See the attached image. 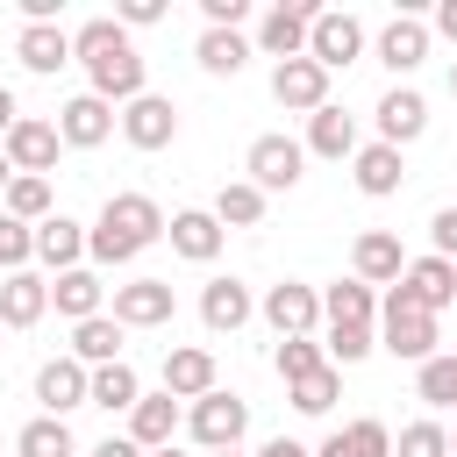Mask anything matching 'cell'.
I'll use <instances>...</instances> for the list:
<instances>
[{
  "instance_id": "4fadbf2b",
  "label": "cell",
  "mask_w": 457,
  "mask_h": 457,
  "mask_svg": "<svg viewBox=\"0 0 457 457\" xmlns=\"http://www.w3.org/2000/svg\"><path fill=\"white\" fill-rule=\"evenodd\" d=\"M36 400H43V414H71V407H93V371L79 364V357H50L43 371H36Z\"/></svg>"
},
{
  "instance_id": "7c38bea8",
  "label": "cell",
  "mask_w": 457,
  "mask_h": 457,
  "mask_svg": "<svg viewBox=\"0 0 457 457\" xmlns=\"http://www.w3.org/2000/svg\"><path fill=\"white\" fill-rule=\"evenodd\" d=\"M114 129H121V114H114L100 93H79V100L57 107V136H64V150H100Z\"/></svg>"
},
{
  "instance_id": "ab89813d",
  "label": "cell",
  "mask_w": 457,
  "mask_h": 457,
  "mask_svg": "<svg viewBox=\"0 0 457 457\" xmlns=\"http://www.w3.org/2000/svg\"><path fill=\"white\" fill-rule=\"evenodd\" d=\"M393 457H450V428H443L436 414H421V421H407V428H400Z\"/></svg>"
},
{
  "instance_id": "db71d44e",
  "label": "cell",
  "mask_w": 457,
  "mask_h": 457,
  "mask_svg": "<svg viewBox=\"0 0 457 457\" xmlns=\"http://www.w3.org/2000/svg\"><path fill=\"white\" fill-rule=\"evenodd\" d=\"M450 457H457V428H450Z\"/></svg>"
},
{
  "instance_id": "11a10c76",
  "label": "cell",
  "mask_w": 457,
  "mask_h": 457,
  "mask_svg": "<svg viewBox=\"0 0 457 457\" xmlns=\"http://www.w3.org/2000/svg\"><path fill=\"white\" fill-rule=\"evenodd\" d=\"M214 457H243V450H214Z\"/></svg>"
},
{
  "instance_id": "83f0119b",
  "label": "cell",
  "mask_w": 457,
  "mask_h": 457,
  "mask_svg": "<svg viewBox=\"0 0 457 457\" xmlns=\"http://www.w3.org/2000/svg\"><path fill=\"white\" fill-rule=\"evenodd\" d=\"M171 436H179V400H171V393H143V400L129 407V443L164 450Z\"/></svg>"
},
{
  "instance_id": "ac0fdd59",
  "label": "cell",
  "mask_w": 457,
  "mask_h": 457,
  "mask_svg": "<svg viewBox=\"0 0 457 457\" xmlns=\"http://www.w3.org/2000/svg\"><path fill=\"white\" fill-rule=\"evenodd\" d=\"M121 136H129L136 150H164V143L179 136V107H171L164 93H143V100L121 107Z\"/></svg>"
},
{
  "instance_id": "e575fe53",
  "label": "cell",
  "mask_w": 457,
  "mask_h": 457,
  "mask_svg": "<svg viewBox=\"0 0 457 457\" xmlns=\"http://www.w3.org/2000/svg\"><path fill=\"white\" fill-rule=\"evenodd\" d=\"M264 200H271V193H257L250 179H228V186L214 193V221H221V228H257V221H264Z\"/></svg>"
},
{
  "instance_id": "7bdbcfd3",
  "label": "cell",
  "mask_w": 457,
  "mask_h": 457,
  "mask_svg": "<svg viewBox=\"0 0 457 457\" xmlns=\"http://www.w3.org/2000/svg\"><path fill=\"white\" fill-rule=\"evenodd\" d=\"M428 243H436V257L457 264V207H436V214H428Z\"/></svg>"
},
{
  "instance_id": "60d3db41",
  "label": "cell",
  "mask_w": 457,
  "mask_h": 457,
  "mask_svg": "<svg viewBox=\"0 0 457 457\" xmlns=\"http://www.w3.org/2000/svg\"><path fill=\"white\" fill-rule=\"evenodd\" d=\"M286 393H293V407H300V414H328V407H336V393H343V371H336V364H321L314 378H300V386H286Z\"/></svg>"
},
{
  "instance_id": "ee69618b",
  "label": "cell",
  "mask_w": 457,
  "mask_h": 457,
  "mask_svg": "<svg viewBox=\"0 0 457 457\" xmlns=\"http://www.w3.org/2000/svg\"><path fill=\"white\" fill-rule=\"evenodd\" d=\"M164 14H171L164 0H121V7H114V21H121V29H150V21H164Z\"/></svg>"
},
{
  "instance_id": "836d02e7",
  "label": "cell",
  "mask_w": 457,
  "mask_h": 457,
  "mask_svg": "<svg viewBox=\"0 0 457 457\" xmlns=\"http://www.w3.org/2000/svg\"><path fill=\"white\" fill-rule=\"evenodd\" d=\"M193 57H200V71H214V79H236V71L250 64V43H243L236 29H200Z\"/></svg>"
},
{
  "instance_id": "f1b7e54d",
  "label": "cell",
  "mask_w": 457,
  "mask_h": 457,
  "mask_svg": "<svg viewBox=\"0 0 457 457\" xmlns=\"http://www.w3.org/2000/svg\"><path fill=\"white\" fill-rule=\"evenodd\" d=\"M371 314H378V293H371L364 278H336V286H321V321L371 328Z\"/></svg>"
},
{
  "instance_id": "4dcf8cb0",
  "label": "cell",
  "mask_w": 457,
  "mask_h": 457,
  "mask_svg": "<svg viewBox=\"0 0 457 457\" xmlns=\"http://www.w3.org/2000/svg\"><path fill=\"white\" fill-rule=\"evenodd\" d=\"M14 457H79V436H71V421H57V414H36V421H21V436H14Z\"/></svg>"
},
{
  "instance_id": "5bb4252c",
  "label": "cell",
  "mask_w": 457,
  "mask_h": 457,
  "mask_svg": "<svg viewBox=\"0 0 457 457\" xmlns=\"http://www.w3.org/2000/svg\"><path fill=\"white\" fill-rule=\"evenodd\" d=\"M350 271L378 293V286H400V271H407V250H400V236L393 228H364L357 243H350Z\"/></svg>"
},
{
  "instance_id": "f546056e",
  "label": "cell",
  "mask_w": 457,
  "mask_h": 457,
  "mask_svg": "<svg viewBox=\"0 0 457 457\" xmlns=\"http://www.w3.org/2000/svg\"><path fill=\"white\" fill-rule=\"evenodd\" d=\"M121 336H129V328H121L114 314H93V321H79V328H71V357H79L86 371L121 364Z\"/></svg>"
},
{
  "instance_id": "7402d4cb",
  "label": "cell",
  "mask_w": 457,
  "mask_h": 457,
  "mask_svg": "<svg viewBox=\"0 0 457 457\" xmlns=\"http://www.w3.org/2000/svg\"><path fill=\"white\" fill-rule=\"evenodd\" d=\"M50 314V278L43 271H7L0 278V328H36Z\"/></svg>"
},
{
  "instance_id": "2e32d148",
  "label": "cell",
  "mask_w": 457,
  "mask_h": 457,
  "mask_svg": "<svg viewBox=\"0 0 457 457\" xmlns=\"http://www.w3.org/2000/svg\"><path fill=\"white\" fill-rule=\"evenodd\" d=\"M350 179H357V193H364V200H393V193L407 186V157H400L393 143H357Z\"/></svg>"
},
{
  "instance_id": "ffe728a7",
  "label": "cell",
  "mask_w": 457,
  "mask_h": 457,
  "mask_svg": "<svg viewBox=\"0 0 457 457\" xmlns=\"http://www.w3.org/2000/svg\"><path fill=\"white\" fill-rule=\"evenodd\" d=\"M50 307L79 328V321H93V314H107V286H100V271L93 264H79V271H57L50 278Z\"/></svg>"
},
{
  "instance_id": "5b68a950",
  "label": "cell",
  "mask_w": 457,
  "mask_h": 457,
  "mask_svg": "<svg viewBox=\"0 0 457 457\" xmlns=\"http://www.w3.org/2000/svg\"><path fill=\"white\" fill-rule=\"evenodd\" d=\"M314 21H321V7L314 0H278L264 21H257V50L264 57H307V36H314Z\"/></svg>"
},
{
  "instance_id": "6f0895ef",
  "label": "cell",
  "mask_w": 457,
  "mask_h": 457,
  "mask_svg": "<svg viewBox=\"0 0 457 457\" xmlns=\"http://www.w3.org/2000/svg\"><path fill=\"white\" fill-rule=\"evenodd\" d=\"M0 278H7V271H0Z\"/></svg>"
},
{
  "instance_id": "d6986e66",
  "label": "cell",
  "mask_w": 457,
  "mask_h": 457,
  "mask_svg": "<svg viewBox=\"0 0 457 457\" xmlns=\"http://www.w3.org/2000/svg\"><path fill=\"white\" fill-rule=\"evenodd\" d=\"M164 236H171V250H179L186 264H214V257H221V236H228V228L214 221V207H179Z\"/></svg>"
},
{
  "instance_id": "8fae6325",
  "label": "cell",
  "mask_w": 457,
  "mask_h": 457,
  "mask_svg": "<svg viewBox=\"0 0 457 457\" xmlns=\"http://www.w3.org/2000/svg\"><path fill=\"white\" fill-rule=\"evenodd\" d=\"M257 314L278 328V336H314V321H321V286H300V278H278L264 300H257Z\"/></svg>"
},
{
  "instance_id": "d4e9b609",
  "label": "cell",
  "mask_w": 457,
  "mask_h": 457,
  "mask_svg": "<svg viewBox=\"0 0 457 457\" xmlns=\"http://www.w3.org/2000/svg\"><path fill=\"white\" fill-rule=\"evenodd\" d=\"M164 393L171 400H207L214 393V350H200V343L164 350Z\"/></svg>"
},
{
  "instance_id": "9c48e42d",
  "label": "cell",
  "mask_w": 457,
  "mask_h": 457,
  "mask_svg": "<svg viewBox=\"0 0 457 457\" xmlns=\"http://www.w3.org/2000/svg\"><path fill=\"white\" fill-rule=\"evenodd\" d=\"M271 100L286 114H321L328 107V71L314 57H286V64H271Z\"/></svg>"
},
{
  "instance_id": "9a60e30c",
  "label": "cell",
  "mask_w": 457,
  "mask_h": 457,
  "mask_svg": "<svg viewBox=\"0 0 457 457\" xmlns=\"http://www.w3.org/2000/svg\"><path fill=\"white\" fill-rule=\"evenodd\" d=\"M371 114H378V143H393V150H407V143L428 129V100H421L414 86H386Z\"/></svg>"
},
{
  "instance_id": "4316f807",
  "label": "cell",
  "mask_w": 457,
  "mask_h": 457,
  "mask_svg": "<svg viewBox=\"0 0 457 457\" xmlns=\"http://www.w3.org/2000/svg\"><path fill=\"white\" fill-rule=\"evenodd\" d=\"M307 150H314V157H328V164L357 157V114H343L336 100H328L321 114H307Z\"/></svg>"
},
{
  "instance_id": "f6af8a7d",
  "label": "cell",
  "mask_w": 457,
  "mask_h": 457,
  "mask_svg": "<svg viewBox=\"0 0 457 457\" xmlns=\"http://www.w3.org/2000/svg\"><path fill=\"white\" fill-rule=\"evenodd\" d=\"M200 14H207V29H236V21H250V0H200Z\"/></svg>"
},
{
  "instance_id": "681fc988",
  "label": "cell",
  "mask_w": 457,
  "mask_h": 457,
  "mask_svg": "<svg viewBox=\"0 0 457 457\" xmlns=\"http://www.w3.org/2000/svg\"><path fill=\"white\" fill-rule=\"evenodd\" d=\"M14 121H21V107H14V93L0 86V143H7V129H14Z\"/></svg>"
},
{
  "instance_id": "f5cc1de1",
  "label": "cell",
  "mask_w": 457,
  "mask_h": 457,
  "mask_svg": "<svg viewBox=\"0 0 457 457\" xmlns=\"http://www.w3.org/2000/svg\"><path fill=\"white\" fill-rule=\"evenodd\" d=\"M450 100H457V57H450Z\"/></svg>"
},
{
  "instance_id": "ba28073f",
  "label": "cell",
  "mask_w": 457,
  "mask_h": 457,
  "mask_svg": "<svg viewBox=\"0 0 457 457\" xmlns=\"http://www.w3.org/2000/svg\"><path fill=\"white\" fill-rule=\"evenodd\" d=\"M307 57H314L321 71H343V64H357V57H364V21H357V14H343V7H321L314 36H307Z\"/></svg>"
},
{
  "instance_id": "1f68e13d",
  "label": "cell",
  "mask_w": 457,
  "mask_h": 457,
  "mask_svg": "<svg viewBox=\"0 0 457 457\" xmlns=\"http://www.w3.org/2000/svg\"><path fill=\"white\" fill-rule=\"evenodd\" d=\"M314 457H393V428L364 414V421H350V428H336V436H328V443H321Z\"/></svg>"
},
{
  "instance_id": "f907efd6",
  "label": "cell",
  "mask_w": 457,
  "mask_h": 457,
  "mask_svg": "<svg viewBox=\"0 0 457 457\" xmlns=\"http://www.w3.org/2000/svg\"><path fill=\"white\" fill-rule=\"evenodd\" d=\"M7 186H14V164H7V150H0V200H7Z\"/></svg>"
},
{
  "instance_id": "9f6ffc18",
  "label": "cell",
  "mask_w": 457,
  "mask_h": 457,
  "mask_svg": "<svg viewBox=\"0 0 457 457\" xmlns=\"http://www.w3.org/2000/svg\"><path fill=\"white\" fill-rule=\"evenodd\" d=\"M0 336H7V328H0Z\"/></svg>"
},
{
  "instance_id": "e0dca14e",
  "label": "cell",
  "mask_w": 457,
  "mask_h": 457,
  "mask_svg": "<svg viewBox=\"0 0 457 457\" xmlns=\"http://www.w3.org/2000/svg\"><path fill=\"white\" fill-rule=\"evenodd\" d=\"M421 57H428V21H421V14H393V21L378 29V64H386L393 79H407V71H421Z\"/></svg>"
},
{
  "instance_id": "c3c4849f",
  "label": "cell",
  "mask_w": 457,
  "mask_h": 457,
  "mask_svg": "<svg viewBox=\"0 0 457 457\" xmlns=\"http://www.w3.org/2000/svg\"><path fill=\"white\" fill-rule=\"evenodd\" d=\"M257 457H314V450H307V443H293V436H271Z\"/></svg>"
},
{
  "instance_id": "603a6c76",
  "label": "cell",
  "mask_w": 457,
  "mask_h": 457,
  "mask_svg": "<svg viewBox=\"0 0 457 457\" xmlns=\"http://www.w3.org/2000/svg\"><path fill=\"white\" fill-rule=\"evenodd\" d=\"M14 57H21V71H64L71 64V29L64 21H21Z\"/></svg>"
},
{
  "instance_id": "cb8c5ba5",
  "label": "cell",
  "mask_w": 457,
  "mask_h": 457,
  "mask_svg": "<svg viewBox=\"0 0 457 457\" xmlns=\"http://www.w3.org/2000/svg\"><path fill=\"white\" fill-rule=\"evenodd\" d=\"M250 314H257V300H250L243 278H207V286H200V321H207L214 336H236Z\"/></svg>"
},
{
  "instance_id": "d6a6232c",
  "label": "cell",
  "mask_w": 457,
  "mask_h": 457,
  "mask_svg": "<svg viewBox=\"0 0 457 457\" xmlns=\"http://www.w3.org/2000/svg\"><path fill=\"white\" fill-rule=\"evenodd\" d=\"M414 400L436 407V414L457 407V350H436L428 364H414Z\"/></svg>"
},
{
  "instance_id": "484cf974",
  "label": "cell",
  "mask_w": 457,
  "mask_h": 457,
  "mask_svg": "<svg viewBox=\"0 0 457 457\" xmlns=\"http://www.w3.org/2000/svg\"><path fill=\"white\" fill-rule=\"evenodd\" d=\"M36 264H50V271H79V264H86V221L50 214V221L36 228Z\"/></svg>"
},
{
  "instance_id": "7a4b0ae2",
  "label": "cell",
  "mask_w": 457,
  "mask_h": 457,
  "mask_svg": "<svg viewBox=\"0 0 457 457\" xmlns=\"http://www.w3.org/2000/svg\"><path fill=\"white\" fill-rule=\"evenodd\" d=\"M164 228H171V221H164V207H157L150 193H107L100 221L86 228V257H93V264H129V257H143Z\"/></svg>"
},
{
  "instance_id": "6da1fadb",
  "label": "cell",
  "mask_w": 457,
  "mask_h": 457,
  "mask_svg": "<svg viewBox=\"0 0 457 457\" xmlns=\"http://www.w3.org/2000/svg\"><path fill=\"white\" fill-rule=\"evenodd\" d=\"M71 57L86 64V93H100L107 107H129V100H143L150 86V64H143V50H136V36L114 21V14H93L86 29H71Z\"/></svg>"
},
{
  "instance_id": "b9f144b4",
  "label": "cell",
  "mask_w": 457,
  "mask_h": 457,
  "mask_svg": "<svg viewBox=\"0 0 457 457\" xmlns=\"http://www.w3.org/2000/svg\"><path fill=\"white\" fill-rule=\"evenodd\" d=\"M29 264H36V228L0 214V271H29Z\"/></svg>"
},
{
  "instance_id": "bcb514c9",
  "label": "cell",
  "mask_w": 457,
  "mask_h": 457,
  "mask_svg": "<svg viewBox=\"0 0 457 457\" xmlns=\"http://www.w3.org/2000/svg\"><path fill=\"white\" fill-rule=\"evenodd\" d=\"M428 36H450V43H457V0H436V21H428Z\"/></svg>"
},
{
  "instance_id": "8992f818",
  "label": "cell",
  "mask_w": 457,
  "mask_h": 457,
  "mask_svg": "<svg viewBox=\"0 0 457 457\" xmlns=\"http://www.w3.org/2000/svg\"><path fill=\"white\" fill-rule=\"evenodd\" d=\"M300 164H307V143H293V136H257L250 157H243V171H250L257 193H293Z\"/></svg>"
},
{
  "instance_id": "816d5d0a",
  "label": "cell",
  "mask_w": 457,
  "mask_h": 457,
  "mask_svg": "<svg viewBox=\"0 0 457 457\" xmlns=\"http://www.w3.org/2000/svg\"><path fill=\"white\" fill-rule=\"evenodd\" d=\"M150 457H186V450H171V443H164V450H150Z\"/></svg>"
},
{
  "instance_id": "3957f363",
  "label": "cell",
  "mask_w": 457,
  "mask_h": 457,
  "mask_svg": "<svg viewBox=\"0 0 457 457\" xmlns=\"http://www.w3.org/2000/svg\"><path fill=\"white\" fill-rule=\"evenodd\" d=\"M378 350H393V357H407V364H428V357L443 350L436 314L414 307L407 286H386V300H378Z\"/></svg>"
},
{
  "instance_id": "f35d334b",
  "label": "cell",
  "mask_w": 457,
  "mask_h": 457,
  "mask_svg": "<svg viewBox=\"0 0 457 457\" xmlns=\"http://www.w3.org/2000/svg\"><path fill=\"white\" fill-rule=\"evenodd\" d=\"M321 350H328V364H336V371H343V364H364V357L378 350V328H343V321H328Z\"/></svg>"
},
{
  "instance_id": "277c9868",
  "label": "cell",
  "mask_w": 457,
  "mask_h": 457,
  "mask_svg": "<svg viewBox=\"0 0 457 457\" xmlns=\"http://www.w3.org/2000/svg\"><path fill=\"white\" fill-rule=\"evenodd\" d=\"M186 428H193V443H200L207 457H214V450H236V443H243V428H250V400L214 386L207 400H193V407H186Z\"/></svg>"
},
{
  "instance_id": "44dd1931",
  "label": "cell",
  "mask_w": 457,
  "mask_h": 457,
  "mask_svg": "<svg viewBox=\"0 0 457 457\" xmlns=\"http://www.w3.org/2000/svg\"><path fill=\"white\" fill-rule=\"evenodd\" d=\"M400 286H407V300L414 307H428V314H443L450 300H457V264L450 257H407V271H400Z\"/></svg>"
},
{
  "instance_id": "7dc6e473",
  "label": "cell",
  "mask_w": 457,
  "mask_h": 457,
  "mask_svg": "<svg viewBox=\"0 0 457 457\" xmlns=\"http://www.w3.org/2000/svg\"><path fill=\"white\" fill-rule=\"evenodd\" d=\"M93 457H150V450L129 443V436H107V443H93Z\"/></svg>"
},
{
  "instance_id": "d590c367",
  "label": "cell",
  "mask_w": 457,
  "mask_h": 457,
  "mask_svg": "<svg viewBox=\"0 0 457 457\" xmlns=\"http://www.w3.org/2000/svg\"><path fill=\"white\" fill-rule=\"evenodd\" d=\"M136 400H143V378H136V364H129V357L93 371V407H107V414H129Z\"/></svg>"
},
{
  "instance_id": "74e56055",
  "label": "cell",
  "mask_w": 457,
  "mask_h": 457,
  "mask_svg": "<svg viewBox=\"0 0 457 457\" xmlns=\"http://www.w3.org/2000/svg\"><path fill=\"white\" fill-rule=\"evenodd\" d=\"M271 364H278V378H286V386H300V378H314V371L328 364V350H321L314 336H278Z\"/></svg>"
},
{
  "instance_id": "8d00e7d4",
  "label": "cell",
  "mask_w": 457,
  "mask_h": 457,
  "mask_svg": "<svg viewBox=\"0 0 457 457\" xmlns=\"http://www.w3.org/2000/svg\"><path fill=\"white\" fill-rule=\"evenodd\" d=\"M0 214H14V221H29V228H43V221L57 214V207H50V179H29V171H14V186H7Z\"/></svg>"
},
{
  "instance_id": "52a82bcc",
  "label": "cell",
  "mask_w": 457,
  "mask_h": 457,
  "mask_svg": "<svg viewBox=\"0 0 457 457\" xmlns=\"http://www.w3.org/2000/svg\"><path fill=\"white\" fill-rule=\"evenodd\" d=\"M121 328H164L171 314H179V293H171V278H129V286H114V307H107Z\"/></svg>"
},
{
  "instance_id": "30bf717a",
  "label": "cell",
  "mask_w": 457,
  "mask_h": 457,
  "mask_svg": "<svg viewBox=\"0 0 457 457\" xmlns=\"http://www.w3.org/2000/svg\"><path fill=\"white\" fill-rule=\"evenodd\" d=\"M7 164L14 171H29V179H50V164H57V150H64V136H57V121H43V114H21L14 129H7Z\"/></svg>"
}]
</instances>
